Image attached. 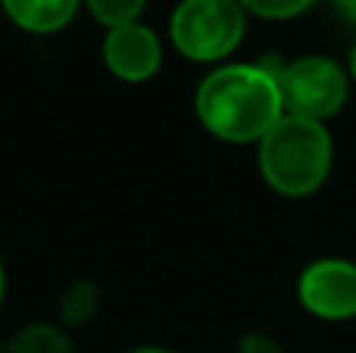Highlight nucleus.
I'll use <instances>...</instances> for the list:
<instances>
[{"label":"nucleus","instance_id":"obj_1","mask_svg":"<svg viewBox=\"0 0 356 353\" xmlns=\"http://www.w3.org/2000/svg\"><path fill=\"white\" fill-rule=\"evenodd\" d=\"M197 116L222 141H263L284 116L275 72L266 66H222L197 88Z\"/></svg>","mask_w":356,"mask_h":353},{"label":"nucleus","instance_id":"obj_2","mask_svg":"<svg viewBox=\"0 0 356 353\" xmlns=\"http://www.w3.org/2000/svg\"><path fill=\"white\" fill-rule=\"evenodd\" d=\"M259 169L278 194H313L332 169V138L325 125L300 116H282L259 141Z\"/></svg>","mask_w":356,"mask_h":353},{"label":"nucleus","instance_id":"obj_3","mask_svg":"<svg viewBox=\"0 0 356 353\" xmlns=\"http://www.w3.org/2000/svg\"><path fill=\"white\" fill-rule=\"evenodd\" d=\"M241 0H181L172 13V41L188 60L213 63L228 56L244 38Z\"/></svg>","mask_w":356,"mask_h":353},{"label":"nucleus","instance_id":"obj_4","mask_svg":"<svg viewBox=\"0 0 356 353\" xmlns=\"http://www.w3.org/2000/svg\"><path fill=\"white\" fill-rule=\"evenodd\" d=\"M275 79L288 116L322 122V119L334 116L347 100V75L341 72L338 63L325 60V56L294 60L291 66L278 69Z\"/></svg>","mask_w":356,"mask_h":353},{"label":"nucleus","instance_id":"obj_5","mask_svg":"<svg viewBox=\"0 0 356 353\" xmlns=\"http://www.w3.org/2000/svg\"><path fill=\"white\" fill-rule=\"evenodd\" d=\"M300 304L322 319L356 316V266L344 260H319L300 275Z\"/></svg>","mask_w":356,"mask_h":353},{"label":"nucleus","instance_id":"obj_6","mask_svg":"<svg viewBox=\"0 0 356 353\" xmlns=\"http://www.w3.org/2000/svg\"><path fill=\"white\" fill-rule=\"evenodd\" d=\"M106 66L122 81H144L160 69V41L156 35L141 22H129L110 28L104 44Z\"/></svg>","mask_w":356,"mask_h":353},{"label":"nucleus","instance_id":"obj_7","mask_svg":"<svg viewBox=\"0 0 356 353\" xmlns=\"http://www.w3.org/2000/svg\"><path fill=\"white\" fill-rule=\"evenodd\" d=\"M3 10L25 31H60L79 10V0H3Z\"/></svg>","mask_w":356,"mask_h":353},{"label":"nucleus","instance_id":"obj_8","mask_svg":"<svg viewBox=\"0 0 356 353\" xmlns=\"http://www.w3.org/2000/svg\"><path fill=\"white\" fill-rule=\"evenodd\" d=\"M13 353H72L69 341L63 338V331L47 329V325H31L29 331L13 341Z\"/></svg>","mask_w":356,"mask_h":353},{"label":"nucleus","instance_id":"obj_9","mask_svg":"<svg viewBox=\"0 0 356 353\" xmlns=\"http://www.w3.org/2000/svg\"><path fill=\"white\" fill-rule=\"evenodd\" d=\"M144 6H147V0H88V10L94 13V19L110 25V28L138 22Z\"/></svg>","mask_w":356,"mask_h":353},{"label":"nucleus","instance_id":"obj_10","mask_svg":"<svg viewBox=\"0 0 356 353\" xmlns=\"http://www.w3.org/2000/svg\"><path fill=\"white\" fill-rule=\"evenodd\" d=\"M316 0H241V6L263 19H291L300 16L303 10H309Z\"/></svg>","mask_w":356,"mask_h":353},{"label":"nucleus","instance_id":"obj_11","mask_svg":"<svg viewBox=\"0 0 356 353\" xmlns=\"http://www.w3.org/2000/svg\"><path fill=\"white\" fill-rule=\"evenodd\" d=\"M94 300H97V294L91 285H75L66 294V322H85L94 313Z\"/></svg>","mask_w":356,"mask_h":353},{"label":"nucleus","instance_id":"obj_12","mask_svg":"<svg viewBox=\"0 0 356 353\" xmlns=\"http://www.w3.org/2000/svg\"><path fill=\"white\" fill-rule=\"evenodd\" d=\"M334 6L341 10V16H344V19L356 22V0H334Z\"/></svg>","mask_w":356,"mask_h":353},{"label":"nucleus","instance_id":"obj_13","mask_svg":"<svg viewBox=\"0 0 356 353\" xmlns=\"http://www.w3.org/2000/svg\"><path fill=\"white\" fill-rule=\"evenodd\" d=\"M350 72H353V79H356V44H353V54H350Z\"/></svg>","mask_w":356,"mask_h":353},{"label":"nucleus","instance_id":"obj_14","mask_svg":"<svg viewBox=\"0 0 356 353\" xmlns=\"http://www.w3.org/2000/svg\"><path fill=\"white\" fill-rule=\"evenodd\" d=\"M135 353H169V350H160V347H144V350H135Z\"/></svg>","mask_w":356,"mask_h":353},{"label":"nucleus","instance_id":"obj_15","mask_svg":"<svg viewBox=\"0 0 356 353\" xmlns=\"http://www.w3.org/2000/svg\"><path fill=\"white\" fill-rule=\"evenodd\" d=\"M0 297H3V266H0Z\"/></svg>","mask_w":356,"mask_h":353}]
</instances>
